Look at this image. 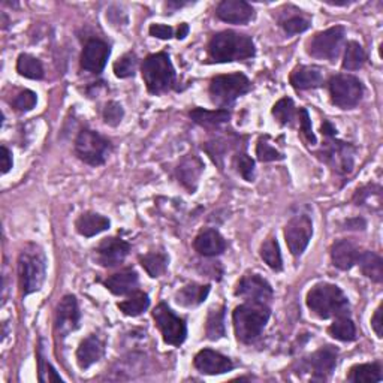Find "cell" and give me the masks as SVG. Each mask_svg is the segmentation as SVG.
<instances>
[{"label": "cell", "instance_id": "1", "mask_svg": "<svg viewBox=\"0 0 383 383\" xmlns=\"http://www.w3.org/2000/svg\"><path fill=\"white\" fill-rule=\"evenodd\" d=\"M209 60L211 63H231L255 57L256 48L253 39L234 30L216 33L207 47Z\"/></svg>", "mask_w": 383, "mask_h": 383}, {"label": "cell", "instance_id": "2", "mask_svg": "<svg viewBox=\"0 0 383 383\" xmlns=\"http://www.w3.org/2000/svg\"><path fill=\"white\" fill-rule=\"evenodd\" d=\"M307 307L321 319L349 316V299L338 286L331 283L314 284L306 298Z\"/></svg>", "mask_w": 383, "mask_h": 383}, {"label": "cell", "instance_id": "3", "mask_svg": "<svg viewBox=\"0 0 383 383\" xmlns=\"http://www.w3.org/2000/svg\"><path fill=\"white\" fill-rule=\"evenodd\" d=\"M270 314L268 304L262 303H245L235 307L232 313V322H234V331L238 341L250 345L261 337L268 323Z\"/></svg>", "mask_w": 383, "mask_h": 383}, {"label": "cell", "instance_id": "4", "mask_svg": "<svg viewBox=\"0 0 383 383\" xmlns=\"http://www.w3.org/2000/svg\"><path fill=\"white\" fill-rule=\"evenodd\" d=\"M47 276V257L36 244H27L18 256V279L21 295L27 296L43 287Z\"/></svg>", "mask_w": 383, "mask_h": 383}, {"label": "cell", "instance_id": "5", "mask_svg": "<svg viewBox=\"0 0 383 383\" xmlns=\"http://www.w3.org/2000/svg\"><path fill=\"white\" fill-rule=\"evenodd\" d=\"M141 72L147 90L152 94L168 91L175 81L174 65L167 52L150 54L143 62Z\"/></svg>", "mask_w": 383, "mask_h": 383}, {"label": "cell", "instance_id": "6", "mask_svg": "<svg viewBox=\"0 0 383 383\" xmlns=\"http://www.w3.org/2000/svg\"><path fill=\"white\" fill-rule=\"evenodd\" d=\"M250 90H252L250 79L240 72L217 75L211 78L209 87V93L213 104L221 106V109L231 106L240 96L249 93Z\"/></svg>", "mask_w": 383, "mask_h": 383}, {"label": "cell", "instance_id": "7", "mask_svg": "<svg viewBox=\"0 0 383 383\" xmlns=\"http://www.w3.org/2000/svg\"><path fill=\"white\" fill-rule=\"evenodd\" d=\"M113 145L99 132L83 129L75 140V155L90 167H101L106 162Z\"/></svg>", "mask_w": 383, "mask_h": 383}, {"label": "cell", "instance_id": "8", "mask_svg": "<svg viewBox=\"0 0 383 383\" xmlns=\"http://www.w3.org/2000/svg\"><path fill=\"white\" fill-rule=\"evenodd\" d=\"M328 90H330L333 104L341 109L355 108L364 96V86L361 81L349 74L333 77L328 83Z\"/></svg>", "mask_w": 383, "mask_h": 383}, {"label": "cell", "instance_id": "9", "mask_svg": "<svg viewBox=\"0 0 383 383\" xmlns=\"http://www.w3.org/2000/svg\"><path fill=\"white\" fill-rule=\"evenodd\" d=\"M346 29L343 26H334L314 35L307 45V52L314 59L335 60L343 47Z\"/></svg>", "mask_w": 383, "mask_h": 383}, {"label": "cell", "instance_id": "10", "mask_svg": "<svg viewBox=\"0 0 383 383\" xmlns=\"http://www.w3.org/2000/svg\"><path fill=\"white\" fill-rule=\"evenodd\" d=\"M153 319L165 343L171 346H180L184 343L187 337L186 322L180 316H177L165 303H160L153 310Z\"/></svg>", "mask_w": 383, "mask_h": 383}, {"label": "cell", "instance_id": "11", "mask_svg": "<svg viewBox=\"0 0 383 383\" xmlns=\"http://www.w3.org/2000/svg\"><path fill=\"white\" fill-rule=\"evenodd\" d=\"M313 237L311 218L306 214L295 216L284 228V240L294 256H301Z\"/></svg>", "mask_w": 383, "mask_h": 383}, {"label": "cell", "instance_id": "12", "mask_svg": "<svg viewBox=\"0 0 383 383\" xmlns=\"http://www.w3.org/2000/svg\"><path fill=\"white\" fill-rule=\"evenodd\" d=\"M81 313L78 301L74 295H65L56 309V319H54V330L60 338H65L79 328Z\"/></svg>", "mask_w": 383, "mask_h": 383}, {"label": "cell", "instance_id": "13", "mask_svg": "<svg viewBox=\"0 0 383 383\" xmlns=\"http://www.w3.org/2000/svg\"><path fill=\"white\" fill-rule=\"evenodd\" d=\"M235 295L244 298L248 303L268 304L274 292H272L271 284L264 277L249 272L238 282Z\"/></svg>", "mask_w": 383, "mask_h": 383}, {"label": "cell", "instance_id": "14", "mask_svg": "<svg viewBox=\"0 0 383 383\" xmlns=\"http://www.w3.org/2000/svg\"><path fill=\"white\" fill-rule=\"evenodd\" d=\"M96 252V261L99 265L105 268H113L120 265L125 261L126 256L131 252V244L125 240L117 237L104 238L98 248L94 249Z\"/></svg>", "mask_w": 383, "mask_h": 383}, {"label": "cell", "instance_id": "15", "mask_svg": "<svg viewBox=\"0 0 383 383\" xmlns=\"http://www.w3.org/2000/svg\"><path fill=\"white\" fill-rule=\"evenodd\" d=\"M194 365L198 372L209 376L225 374L234 370V362L225 357V355L211 349H204L198 352L194 360Z\"/></svg>", "mask_w": 383, "mask_h": 383}, {"label": "cell", "instance_id": "16", "mask_svg": "<svg viewBox=\"0 0 383 383\" xmlns=\"http://www.w3.org/2000/svg\"><path fill=\"white\" fill-rule=\"evenodd\" d=\"M111 54V48L101 39H90L81 54V67L84 71L101 74Z\"/></svg>", "mask_w": 383, "mask_h": 383}, {"label": "cell", "instance_id": "17", "mask_svg": "<svg viewBox=\"0 0 383 383\" xmlns=\"http://www.w3.org/2000/svg\"><path fill=\"white\" fill-rule=\"evenodd\" d=\"M326 140V150L323 152L325 160L331 163L338 172L349 174L353 170V147L343 141H337L335 138Z\"/></svg>", "mask_w": 383, "mask_h": 383}, {"label": "cell", "instance_id": "18", "mask_svg": "<svg viewBox=\"0 0 383 383\" xmlns=\"http://www.w3.org/2000/svg\"><path fill=\"white\" fill-rule=\"evenodd\" d=\"M217 18L231 24H245L255 17V9L244 0H223L217 5Z\"/></svg>", "mask_w": 383, "mask_h": 383}, {"label": "cell", "instance_id": "19", "mask_svg": "<svg viewBox=\"0 0 383 383\" xmlns=\"http://www.w3.org/2000/svg\"><path fill=\"white\" fill-rule=\"evenodd\" d=\"M338 352L333 346H323L314 352L310 360L309 367L313 374V380H326L334 372L337 365Z\"/></svg>", "mask_w": 383, "mask_h": 383}, {"label": "cell", "instance_id": "20", "mask_svg": "<svg viewBox=\"0 0 383 383\" xmlns=\"http://www.w3.org/2000/svg\"><path fill=\"white\" fill-rule=\"evenodd\" d=\"M138 284H140L138 272H136L133 268L121 270L120 272H116V274L109 276L104 282V286L106 287V289L118 296L129 295L135 291H138Z\"/></svg>", "mask_w": 383, "mask_h": 383}, {"label": "cell", "instance_id": "21", "mask_svg": "<svg viewBox=\"0 0 383 383\" xmlns=\"http://www.w3.org/2000/svg\"><path fill=\"white\" fill-rule=\"evenodd\" d=\"M195 250L205 257L222 255L226 250V240L216 229L201 231L194 241Z\"/></svg>", "mask_w": 383, "mask_h": 383}, {"label": "cell", "instance_id": "22", "mask_svg": "<svg viewBox=\"0 0 383 383\" xmlns=\"http://www.w3.org/2000/svg\"><path fill=\"white\" fill-rule=\"evenodd\" d=\"M360 248L350 240H340L333 244L331 248V261L333 265L341 271H349L358 262Z\"/></svg>", "mask_w": 383, "mask_h": 383}, {"label": "cell", "instance_id": "23", "mask_svg": "<svg viewBox=\"0 0 383 383\" xmlns=\"http://www.w3.org/2000/svg\"><path fill=\"white\" fill-rule=\"evenodd\" d=\"M105 353V345L104 341L98 335H89L81 341L77 349V362L81 370L91 367L93 364L98 362Z\"/></svg>", "mask_w": 383, "mask_h": 383}, {"label": "cell", "instance_id": "24", "mask_svg": "<svg viewBox=\"0 0 383 383\" xmlns=\"http://www.w3.org/2000/svg\"><path fill=\"white\" fill-rule=\"evenodd\" d=\"M291 84L296 90L318 89L323 84V71L318 66H296L291 74Z\"/></svg>", "mask_w": 383, "mask_h": 383}, {"label": "cell", "instance_id": "25", "mask_svg": "<svg viewBox=\"0 0 383 383\" xmlns=\"http://www.w3.org/2000/svg\"><path fill=\"white\" fill-rule=\"evenodd\" d=\"M202 171H204L202 160L195 155H190L184 157L179 168H177V177H179V180L190 194H195Z\"/></svg>", "mask_w": 383, "mask_h": 383}, {"label": "cell", "instance_id": "26", "mask_svg": "<svg viewBox=\"0 0 383 383\" xmlns=\"http://www.w3.org/2000/svg\"><path fill=\"white\" fill-rule=\"evenodd\" d=\"M109 225H111V222H109V218H106L105 216L93 213V211H87L77 218L75 229L79 235L90 238L109 229Z\"/></svg>", "mask_w": 383, "mask_h": 383}, {"label": "cell", "instance_id": "27", "mask_svg": "<svg viewBox=\"0 0 383 383\" xmlns=\"http://www.w3.org/2000/svg\"><path fill=\"white\" fill-rule=\"evenodd\" d=\"M210 284H196V283H190L186 284L184 287L177 292L175 299L179 306L182 307H196L202 304L205 299H207L210 294Z\"/></svg>", "mask_w": 383, "mask_h": 383}, {"label": "cell", "instance_id": "28", "mask_svg": "<svg viewBox=\"0 0 383 383\" xmlns=\"http://www.w3.org/2000/svg\"><path fill=\"white\" fill-rule=\"evenodd\" d=\"M189 116L196 125L207 129L218 128L221 125H223V123H228L231 118V113L228 109H214V111H209V109L195 108L192 109Z\"/></svg>", "mask_w": 383, "mask_h": 383}, {"label": "cell", "instance_id": "29", "mask_svg": "<svg viewBox=\"0 0 383 383\" xmlns=\"http://www.w3.org/2000/svg\"><path fill=\"white\" fill-rule=\"evenodd\" d=\"M357 264H360L362 274L367 279H370L374 283L383 282V261L377 253L370 250L361 252Z\"/></svg>", "mask_w": 383, "mask_h": 383}, {"label": "cell", "instance_id": "30", "mask_svg": "<svg viewBox=\"0 0 383 383\" xmlns=\"http://www.w3.org/2000/svg\"><path fill=\"white\" fill-rule=\"evenodd\" d=\"M382 379V367L379 362L357 364L353 365L348 373V380L353 383H373L380 382Z\"/></svg>", "mask_w": 383, "mask_h": 383}, {"label": "cell", "instance_id": "31", "mask_svg": "<svg viewBox=\"0 0 383 383\" xmlns=\"http://www.w3.org/2000/svg\"><path fill=\"white\" fill-rule=\"evenodd\" d=\"M353 202L361 207L370 209L372 211H380L382 209V187L379 184H367L357 190Z\"/></svg>", "mask_w": 383, "mask_h": 383}, {"label": "cell", "instance_id": "32", "mask_svg": "<svg viewBox=\"0 0 383 383\" xmlns=\"http://www.w3.org/2000/svg\"><path fill=\"white\" fill-rule=\"evenodd\" d=\"M140 264L143 268L147 271V274L150 277H160L162 274H165V271L168 270L170 257L167 253L163 252H152L147 253L140 257Z\"/></svg>", "mask_w": 383, "mask_h": 383}, {"label": "cell", "instance_id": "33", "mask_svg": "<svg viewBox=\"0 0 383 383\" xmlns=\"http://www.w3.org/2000/svg\"><path fill=\"white\" fill-rule=\"evenodd\" d=\"M262 261L272 270V271H282L283 270V259L279 241L274 235H270L259 249Z\"/></svg>", "mask_w": 383, "mask_h": 383}, {"label": "cell", "instance_id": "34", "mask_svg": "<svg viewBox=\"0 0 383 383\" xmlns=\"http://www.w3.org/2000/svg\"><path fill=\"white\" fill-rule=\"evenodd\" d=\"M148 306H150V298L143 291L132 292L128 299L121 301V303L117 304L120 311L123 314H126V316H131V318L140 316L141 313H144L148 309Z\"/></svg>", "mask_w": 383, "mask_h": 383}, {"label": "cell", "instance_id": "35", "mask_svg": "<svg viewBox=\"0 0 383 383\" xmlns=\"http://www.w3.org/2000/svg\"><path fill=\"white\" fill-rule=\"evenodd\" d=\"M367 62V52L362 48L361 44H358L357 40H350L346 45L345 51V57H343V66L345 71H358L364 66Z\"/></svg>", "mask_w": 383, "mask_h": 383}, {"label": "cell", "instance_id": "36", "mask_svg": "<svg viewBox=\"0 0 383 383\" xmlns=\"http://www.w3.org/2000/svg\"><path fill=\"white\" fill-rule=\"evenodd\" d=\"M205 334L207 338L216 341L225 337V307H214L210 310L207 323H205Z\"/></svg>", "mask_w": 383, "mask_h": 383}, {"label": "cell", "instance_id": "37", "mask_svg": "<svg viewBox=\"0 0 383 383\" xmlns=\"http://www.w3.org/2000/svg\"><path fill=\"white\" fill-rule=\"evenodd\" d=\"M328 333L333 338L343 341V343L357 338V328H355V323L352 319H349V316H338L328 328Z\"/></svg>", "mask_w": 383, "mask_h": 383}, {"label": "cell", "instance_id": "38", "mask_svg": "<svg viewBox=\"0 0 383 383\" xmlns=\"http://www.w3.org/2000/svg\"><path fill=\"white\" fill-rule=\"evenodd\" d=\"M17 71L21 77L29 79H43L44 66L36 57L30 54H20L17 60Z\"/></svg>", "mask_w": 383, "mask_h": 383}, {"label": "cell", "instance_id": "39", "mask_svg": "<svg viewBox=\"0 0 383 383\" xmlns=\"http://www.w3.org/2000/svg\"><path fill=\"white\" fill-rule=\"evenodd\" d=\"M272 116L280 123L282 126H292L295 121V105L291 98H282L274 106H272Z\"/></svg>", "mask_w": 383, "mask_h": 383}, {"label": "cell", "instance_id": "40", "mask_svg": "<svg viewBox=\"0 0 383 383\" xmlns=\"http://www.w3.org/2000/svg\"><path fill=\"white\" fill-rule=\"evenodd\" d=\"M256 156L261 162H279L284 159V155L270 143L268 136H261L256 145Z\"/></svg>", "mask_w": 383, "mask_h": 383}, {"label": "cell", "instance_id": "41", "mask_svg": "<svg viewBox=\"0 0 383 383\" xmlns=\"http://www.w3.org/2000/svg\"><path fill=\"white\" fill-rule=\"evenodd\" d=\"M136 66H138V59L133 52H126L114 63V74L118 78H129L135 75Z\"/></svg>", "mask_w": 383, "mask_h": 383}, {"label": "cell", "instance_id": "42", "mask_svg": "<svg viewBox=\"0 0 383 383\" xmlns=\"http://www.w3.org/2000/svg\"><path fill=\"white\" fill-rule=\"evenodd\" d=\"M310 24H311V21L309 18H306L304 16H301V13H298V16H292L289 18H286V20H282L280 21V26L283 27V30L287 35L303 33V32H306V30L310 29Z\"/></svg>", "mask_w": 383, "mask_h": 383}, {"label": "cell", "instance_id": "43", "mask_svg": "<svg viewBox=\"0 0 383 383\" xmlns=\"http://www.w3.org/2000/svg\"><path fill=\"white\" fill-rule=\"evenodd\" d=\"M102 116L108 126H118L123 117H125V109H123V106L118 102L109 101L104 108Z\"/></svg>", "mask_w": 383, "mask_h": 383}, {"label": "cell", "instance_id": "44", "mask_svg": "<svg viewBox=\"0 0 383 383\" xmlns=\"http://www.w3.org/2000/svg\"><path fill=\"white\" fill-rule=\"evenodd\" d=\"M36 102H38V96L35 91L23 90L16 96V99L12 101V106L20 113H26V111H30V109H33Z\"/></svg>", "mask_w": 383, "mask_h": 383}, {"label": "cell", "instance_id": "45", "mask_svg": "<svg viewBox=\"0 0 383 383\" xmlns=\"http://www.w3.org/2000/svg\"><path fill=\"white\" fill-rule=\"evenodd\" d=\"M235 168L245 182L255 180V162L245 153H238L235 156Z\"/></svg>", "mask_w": 383, "mask_h": 383}, {"label": "cell", "instance_id": "46", "mask_svg": "<svg viewBox=\"0 0 383 383\" xmlns=\"http://www.w3.org/2000/svg\"><path fill=\"white\" fill-rule=\"evenodd\" d=\"M38 364H39V380L40 382H62L63 379L54 370V367L45 361L43 350L38 352Z\"/></svg>", "mask_w": 383, "mask_h": 383}, {"label": "cell", "instance_id": "47", "mask_svg": "<svg viewBox=\"0 0 383 383\" xmlns=\"http://www.w3.org/2000/svg\"><path fill=\"white\" fill-rule=\"evenodd\" d=\"M299 129L301 132H303L304 138L311 144L314 145L316 144V136H314L313 133V129H311V120H310V116H309V111L306 108H299Z\"/></svg>", "mask_w": 383, "mask_h": 383}, {"label": "cell", "instance_id": "48", "mask_svg": "<svg viewBox=\"0 0 383 383\" xmlns=\"http://www.w3.org/2000/svg\"><path fill=\"white\" fill-rule=\"evenodd\" d=\"M150 35L157 39H171L174 36V29L171 26L165 24H152L148 29Z\"/></svg>", "mask_w": 383, "mask_h": 383}, {"label": "cell", "instance_id": "49", "mask_svg": "<svg viewBox=\"0 0 383 383\" xmlns=\"http://www.w3.org/2000/svg\"><path fill=\"white\" fill-rule=\"evenodd\" d=\"M382 313H383V304H380L374 314H373V318H372V328H373V331L376 333V335L379 338L383 337V321H382Z\"/></svg>", "mask_w": 383, "mask_h": 383}, {"label": "cell", "instance_id": "50", "mask_svg": "<svg viewBox=\"0 0 383 383\" xmlns=\"http://www.w3.org/2000/svg\"><path fill=\"white\" fill-rule=\"evenodd\" d=\"M12 153L9 152V148L2 145V174H6L12 168Z\"/></svg>", "mask_w": 383, "mask_h": 383}, {"label": "cell", "instance_id": "51", "mask_svg": "<svg viewBox=\"0 0 383 383\" xmlns=\"http://www.w3.org/2000/svg\"><path fill=\"white\" fill-rule=\"evenodd\" d=\"M321 132H322L323 136H326V138H335V136H337V129H335L328 120H325V121L322 123Z\"/></svg>", "mask_w": 383, "mask_h": 383}, {"label": "cell", "instance_id": "52", "mask_svg": "<svg viewBox=\"0 0 383 383\" xmlns=\"http://www.w3.org/2000/svg\"><path fill=\"white\" fill-rule=\"evenodd\" d=\"M346 229H364L365 228V221L364 218H353V221L346 222Z\"/></svg>", "mask_w": 383, "mask_h": 383}, {"label": "cell", "instance_id": "53", "mask_svg": "<svg viewBox=\"0 0 383 383\" xmlns=\"http://www.w3.org/2000/svg\"><path fill=\"white\" fill-rule=\"evenodd\" d=\"M187 33H189V26L186 23L180 24L179 30H177V39H184L187 36Z\"/></svg>", "mask_w": 383, "mask_h": 383}]
</instances>
